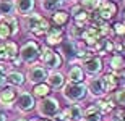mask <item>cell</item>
<instances>
[{"label": "cell", "instance_id": "obj_1", "mask_svg": "<svg viewBox=\"0 0 125 121\" xmlns=\"http://www.w3.org/2000/svg\"><path fill=\"white\" fill-rule=\"evenodd\" d=\"M86 92H88V89H86V86H83L81 82H80V84L68 82L63 87V97L67 98V100H70V102L83 100V98L86 97Z\"/></svg>", "mask_w": 125, "mask_h": 121}, {"label": "cell", "instance_id": "obj_2", "mask_svg": "<svg viewBox=\"0 0 125 121\" xmlns=\"http://www.w3.org/2000/svg\"><path fill=\"white\" fill-rule=\"evenodd\" d=\"M37 112H39V115L44 116V118H54L57 113L60 112V105H59V102H57V98L46 97V98H42L41 102H39Z\"/></svg>", "mask_w": 125, "mask_h": 121}, {"label": "cell", "instance_id": "obj_3", "mask_svg": "<svg viewBox=\"0 0 125 121\" xmlns=\"http://www.w3.org/2000/svg\"><path fill=\"white\" fill-rule=\"evenodd\" d=\"M39 53H41V47L37 45V42L34 40H28L21 47V50H20V56H21V61L24 63H34V61L39 58Z\"/></svg>", "mask_w": 125, "mask_h": 121}, {"label": "cell", "instance_id": "obj_4", "mask_svg": "<svg viewBox=\"0 0 125 121\" xmlns=\"http://www.w3.org/2000/svg\"><path fill=\"white\" fill-rule=\"evenodd\" d=\"M39 58H41V61L44 63V66H47V68H59V66L62 65V56L57 53V52H54L52 48H49V47H42L41 48V53H39Z\"/></svg>", "mask_w": 125, "mask_h": 121}, {"label": "cell", "instance_id": "obj_5", "mask_svg": "<svg viewBox=\"0 0 125 121\" xmlns=\"http://www.w3.org/2000/svg\"><path fill=\"white\" fill-rule=\"evenodd\" d=\"M83 66H84V71H86L88 74L96 76L97 73H101V70H102V61H101L99 56L91 55L89 58L83 60Z\"/></svg>", "mask_w": 125, "mask_h": 121}, {"label": "cell", "instance_id": "obj_6", "mask_svg": "<svg viewBox=\"0 0 125 121\" xmlns=\"http://www.w3.org/2000/svg\"><path fill=\"white\" fill-rule=\"evenodd\" d=\"M44 79H47V71L44 70L42 66L34 65V66L29 68V71H28V81L29 82H32L36 86V84L44 82Z\"/></svg>", "mask_w": 125, "mask_h": 121}, {"label": "cell", "instance_id": "obj_7", "mask_svg": "<svg viewBox=\"0 0 125 121\" xmlns=\"http://www.w3.org/2000/svg\"><path fill=\"white\" fill-rule=\"evenodd\" d=\"M72 15H73L75 23H76V26H78V28H84V26H86V23L89 21L88 11H86V10H83L80 5H75L73 8H72Z\"/></svg>", "mask_w": 125, "mask_h": 121}, {"label": "cell", "instance_id": "obj_8", "mask_svg": "<svg viewBox=\"0 0 125 121\" xmlns=\"http://www.w3.org/2000/svg\"><path fill=\"white\" fill-rule=\"evenodd\" d=\"M16 100V89L13 86L10 87H3L0 90V103L5 107H11V103Z\"/></svg>", "mask_w": 125, "mask_h": 121}, {"label": "cell", "instance_id": "obj_9", "mask_svg": "<svg viewBox=\"0 0 125 121\" xmlns=\"http://www.w3.org/2000/svg\"><path fill=\"white\" fill-rule=\"evenodd\" d=\"M62 37H63V29L59 28V26L49 28V31H47V34H46V40H47L49 45H57V44H60Z\"/></svg>", "mask_w": 125, "mask_h": 121}, {"label": "cell", "instance_id": "obj_10", "mask_svg": "<svg viewBox=\"0 0 125 121\" xmlns=\"http://www.w3.org/2000/svg\"><path fill=\"white\" fill-rule=\"evenodd\" d=\"M16 105H18V108L21 112H31L32 108H34V97L28 92L20 94L18 100H16Z\"/></svg>", "mask_w": 125, "mask_h": 121}, {"label": "cell", "instance_id": "obj_11", "mask_svg": "<svg viewBox=\"0 0 125 121\" xmlns=\"http://www.w3.org/2000/svg\"><path fill=\"white\" fill-rule=\"evenodd\" d=\"M101 82L102 87H104V92H112L119 86V76H115L114 73H107L101 78Z\"/></svg>", "mask_w": 125, "mask_h": 121}, {"label": "cell", "instance_id": "obj_12", "mask_svg": "<svg viewBox=\"0 0 125 121\" xmlns=\"http://www.w3.org/2000/svg\"><path fill=\"white\" fill-rule=\"evenodd\" d=\"M96 11H97V15L101 16L102 21H107V19H111L112 16L117 13V5L112 3V2H106V3L102 5L101 8H97Z\"/></svg>", "mask_w": 125, "mask_h": 121}, {"label": "cell", "instance_id": "obj_13", "mask_svg": "<svg viewBox=\"0 0 125 121\" xmlns=\"http://www.w3.org/2000/svg\"><path fill=\"white\" fill-rule=\"evenodd\" d=\"M18 45L15 44V42L8 40V42H3V56H2V60H10L13 61L15 58H18Z\"/></svg>", "mask_w": 125, "mask_h": 121}, {"label": "cell", "instance_id": "obj_14", "mask_svg": "<svg viewBox=\"0 0 125 121\" xmlns=\"http://www.w3.org/2000/svg\"><path fill=\"white\" fill-rule=\"evenodd\" d=\"M111 70L115 76L124 74L125 71V58L122 55H114L111 58Z\"/></svg>", "mask_w": 125, "mask_h": 121}, {"label": "cell", "instance_id": "obj_15", "mask_svg": "<svg viewBox=\"0 0 125 121\" xmlns=\"http://www.w3.org/2000/svg\"><path fill=\"white\" fill-rule=\"evenodd\" d=\"M83 79H84V71H83L81 66L75 65V66H72V68L68 70V81L70 82L80 84V82H83Z\"/></svg>", "mask_w": 125, "mask_h": 121}, {"label": "cell", "instance_id": "obj_16", "mask_svg": "<svg viewBox=\"0 0 125 121\" xmlns=\"http://www.w3.org/2000/svg\"><path fill=\"white\" fill-rule=\"evenodd\" d=\"M15 8H16L18 13L26 16L34 8V0H15Z\"/></svg>", "mask_w": 125, "mask_h": 121}, {"label": "cell", "instance_id": "obj_17", "mask_svg": "<svg viewBox=\"0 0 125 121\" xmlns=\"http://www.w3.org/2000/svg\"><path fill=\"white\" fill-rule=\"evenodd\" d=\"M47 81H49V87L52 89H60L63 87V82H65V78L62 73H51L47 76Z\"/></svg>", "mask_w": 125, "mask_h": 121}, {"label": "cell", "instance_id": "obj_18", "mask_svg": "<svg viewBox=\"0 0 125 121\" xmlns=\"http://www.w3.org/2000/svg\"><path fill=\"white\" fill-rule=\"evenodd\" d=\"M7 82L10 86H21L24 82V74L23 73H20V71H10L8 74H7Z\"/></svg>", "mask_w": 125, "mask_h": 121}, {"label": "cell", "instance_id": "obj_19", "mask_svg": "<svg viewBox=\"0 0 125 121\" xmlns=\"http://www.w3.org/2000/svg\"><path fill=\"white\" fill-rule=\"evenodd\" d=\"M86 89H88L93 95H96V97H101L102 94H106V92H104V87H102L101 79H91Z\"/></svg>", "mask_w": 125, "mask_h": 121}, {"label": "cell", "instance_id": "obj_20", "mask_svg": "<svg viewBox=\"0 0 125 121\" xmlns=\"http://www.w3.org/2000/svg\"><path fill=\"white\" fill-rule=\"evenodd\" d=\"M101 112L96 108V105H93V107H88L86 110H84L83 113V118L84 121H101Z\"/></svg>", "mask_w": 125, "mask_h": 121}, {"label": "cell", "instance_id": "obj_21", "mask_svg": "<svg viewBox=\"0 0 125 121\" xmlns=\"http://www.w3.org/2000/svg\"><path fill=\"white\" fill-rule=\"evenodd\" d=\"M65 113H67L68 120H72V121H78V120L83 118V110L80 108V105H70L65 110Z\"/></svg>", "mask_w": 125, "mask_h": 121}, {"label": "cell", "instance_id": "obj_22", "mask_svg": "<svg viewBox=\"0 0 125 121\" xmlns=\"http://www.w3.org/2000/svg\"><path fill=\"white\" fill-rule=\"evenodd\" d=\"M15 11V3L13 0H0V15L2 16H11V13Z\"/></svg>", "mask_w": 125, "mask_h": 121}, {"label": "cell", "instance_id": "obj_23", "mask_svg": "<svg viewBox=\"0 0 125 121\" xmlns=\"http://www.w3.org/2000/svg\"><path fill=\"white\" fill-rule=\"evenodd\" d=\"M42 19L41 15L37 13H32V15H26V19H24V24H26V29H28L29 32H32L34 31V28H36L37 24H39V21Z\"/></svg>", "mask_w": 125, "mask_h": 121}, {"label": "cell", "instance_id": "obj_24", "mask_svg": "<svg viewBox=\"0 0 125 121\" xmlns=\"http://www.w3.org/2000/svg\"><path fill=\"white\" fill-rule=\"evenodd\" d=\"M32 94L39 98H46V97H49V94H51V87H49V84H44V82L36 84L34 89H32Z\"/></svg>", "mask_w": 125, "mask_h": 121}, {"label": "cell", "instance_id": "obj_25", "mask_svg": "<svg viewBox=\"0 0 125 121\" xmlns=\"http://www.w3.org/2000/svg\"><path fill=\"white\" fill-rule=\"evenodd\" d=\"M52 21H54V24L55 26H63V24H67V21H68V13L67 11H62V10H59V11H55V13L52 15Z\"/></svg>", "mask_w": 125, "mask_h": 121}, {"label": "cell", "instance_id": "obj_26", "mask_svg": "<svg viewBox=\"0 0 125 121\" xmlns=\"http://www.w3.org/2000/svg\"><path fill=\"white\" fill-rule=\"evenodd\" d=\"M10 36H13L11 28H10V23L7 21V18H3L0 21V40H5V39H8Z\"/></svg>", "mask_w": 125, "mask_h": 121}, {"label": "cell", "instance_id": "obj_27", "mask_svg": "<svg viewBox=\"0 0 125 121\" xmlns=\"http://www.w3.org/2000/svg\"><path fill=\"white\" fill-rule=\"evenodd\" d=\"M62 53L65 55V58H73L76 55V44L73 42H65L63 45H62Z\"/></svg>", "mask_w": 125, "mask_h": 121}, {"label": "cell", "instance_id": "obj_28", "mask_svg": "<svg viewBox=\"0 0 125 121\" xmlns=\"http://www.w3.org/2000/svg\"><path fill=\"white\" fill-rule=\"evenodd\" d=\"M49 28H51V24H49V21H47L46 18H42L41 21H39V24H37L36 28H34V31H32V34L34 36H44V34H47V31H49Z\"/></svg>", "mask_w": 125, "mask_h": 121}, {"label": "cell", "instance_id": "obj_29", "mask_svg": "<svg viewBox=\"0 0 125 121\" xmlns=\"http://www.w3.org/2000/svg\"><path fill=\"white\" fill-rule=\"evenodd\" d=\"M96 108L101 112V115L102 113H109L112 108H114V102L109 100V98H107V100H97L96 102Z\"/></svg>", "mask_w": 125, "mask_h": 121}, {"label": "cell", "instance_id": "obj_30", "mask_svg": "<svg viewBox=\"0 0 125 121\" xmlns=\"http://www.w3.org/2000/svg\"><path fill=\"white\" fill-rule=\"evenodd\" d=\"M59 5H60L59 0H44L42 2V8L46 10V11H57Z\"/></svg>", "mask_w": 125, "mask_h": 121}, {"label": "cell", "instance_id": "obj_31", "mask_svg": "<svg viewBox=\"0 0 125 121\" xmlns=\"http://www.w3.org/2000/svg\"><path fill=\"white\" fill-rule=\"evenodd\" d=\"M97 5V0H80V7L86 11H94Z\"/></svg>", "mask_w": 125, "mask_h": 121}, {"label": "cell", "instance_id": "obj_32", "mask_svg": "<svg viewBox=\"0 0 125 121\" xmlns=\"http://www.w3.org/2000/svg\"><path fill=\"white\" fill-rule=\"evenodd\" d=\"M114 100H115L119 105H125V89H122V90L115 92V97H114Z\"/></svg>", "mask_w": 125, "mask_h": 121}, {"label": "cell", "instance_id": "obj_33", "mask_svg": "<svg viewBox=\"0 0 125 121\" xmlns=\"http://www.w3.org/2000/svg\"><path fill=\"white\" fill-rule=\"evenodd\" d=\"M114 32L117 36H124L125 34V21L124 23H115L114 24Z\"/></svg>", "mask_w": 125, "mask_h": 121}, {"label": "cell", "instance_id": "obj_34", "mask_svg": "<svg viewBox=\"0 0 125 121\" xmlns=\"http://www.w3.org/2000/svg\"><path fill=\"white\" fill-rule=\"evenodd\" d=\"M54 121H68V116H67V113H65V112H62V113L59 112L55 116H54Z\"/></svg>", "mask_w": 125, "mask_h": 121}, {"label": "cell", "instance_id": "obj_35", "mask_svg": "<svg viewBox=\"0 0 125 121\" xmlns=\"http://www.w3.org/2000/svg\"><path fill=\"white\" fill-rule=\"evenodd\" d=\"M5 84H7V74L5 71H0V90L5 87Z\"/></svg>", "mask_w": 125, "mask_h": 121}, {"label": "cell", "instance_id": "obj_36", "mask_svg": "<svg viewBox=\"0 0 125 121\" xmlns=\"http://www.w3.org/2000/svg\"><path fill=\"white\" fill-rule=\"evenodd\" d=\"M115 120L117 121H125V110H117L115 112Z\"/></svg>", "mask_w": 125, "mask_h": 121}, {"label": "cell", "instance_id": "obj_37", "mask_svg": "<svg viewBox=\"0 0 125 121\" xmlns=\"http://www.w3.org/2000/svg\"><path fill=\"white\" fill-rule=\"evenodd\" d=\"M0 121H7V115L3 112H0Z\"/></svg>", "mask_w": 125, "mask_h": 121}, {"label": "cell", "instance_id": "obj_38", "mask_svg": "<svg viewBox=\"0 0 125 121\" xmlns=\"http://www.w3.org/2000/svg\"><path fill=\"white\" fill-rule=\"evenodd\" d=\"M2 56H3V42L0 44V60H2Z\"/></svg>", "mask_w": 125, "mask_h": 121}, {"label": "cell", "instance_id": "obj_39", "mask_svg": "<svg viewBox=\"0 0 125 121\" xmlns=\"http://www.w3.org/2000/svg\"><path fill=\"white\" fill-rule=\"evenodd\" d=\"M36 121H51L49 118H42V120H36Z\"/></svg>", "mask_w": 125, "mask_h": 121}, {"label": "cell", "instance_id": "obj_40", "mask_svg": "<svg viewBox=\"0 0 125 121\" xmlns=\"http://www.w3.org/2000/svg\"><path fill=\"white\" fill-rule=\"evenodd\" d=\"M59 2H60V3H63V2H67V0H59Z\"/></svg>", "mask_w": 125, "mask_h": 121}, {"label": "cell", "instance_id": "obj_41", "mask_svg": "<svg viewBox=\"0 0 125 121\" xmlns=\"http://www.w3.org/2000/svg\"><path fill=\"white\" fill-rule=\"evenodd\" d=\"M124 19H125V11H124Z\"/></svg>", "mask_w": 125, "mask_h": 121}]
</instances>
